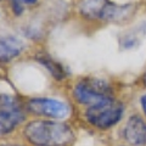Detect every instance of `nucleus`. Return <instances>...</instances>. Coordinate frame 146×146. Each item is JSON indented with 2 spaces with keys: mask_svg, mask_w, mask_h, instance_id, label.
I'll use <instances>...</instances> for the list:
<instances>
[{
  "mask_svg": "<svg viewBox=\"0 0 146 146\" xmlns=\"http://www.w3.org/2000/svg\"><path fill=\"white\" fill-rule=\"evenodd\" d=\"M25 136L35 146H70L74 133L66 123L52 121H33L25 128Z\"/></svg>",
  "mask_w": 146,
  "mask_h": 146,
  "instance_id": "f257e3e1",
  "label": "nucleus"
},
{
  "mask_svg": "<svg viewBox=\"0 0 146 146\" xmlns=\"http://www.w3.org/2000/svg\"><path fill=\"white\" fill-rule=\"evenodd\" d=\"M123 104L113 98L102 100L86 110V119L99 129H108L116 125L123 117Z\"/></svg>",
  "mask_w": 146,
  "mask_h": 146,
  "instance_id": "f03ea898",
  "label": "nucleus"
},
{
  "mask_svg": "<svg viewBox=\"0 0 146 146\" xmlns=\"http://www.w3.org/2000/svg\"><path fill=\"white\" fill-rule=\"evenodd\" d=\"M80 12L84 17L91 20H106L119 22L131 15V6H118L108 0H83L80 4Z\"/></svg>",
  "mask_w": 146,
  "mask_h": 146,
  "instance_id": "7ed1b4c3",
  "label": "nucleus"
},
{
  "mask_svg": "<svg viewBox=\"0 0 146 146\" xmlns=\"http://www.w3.org/2000/svg\"><path fill=\"white\" fill-rule=\"evenodd\" d=\"M26 118L23 105L12 95H0V135L9 134Z\"/></svg>",
  "mask_w": 146,
  "mask_h": 146,
  "instance_id": "20e7f679",
  "label": "nucleus"
},
{
  "mask_svg": "<svg viewBox=\"0 0 146 146\" xmlns=\"http://www.w3.org/2000/svg\"><path fill=\"white\" fill-rule=\"evenodd\" d=\"M77 101L85 105H95L112 96V90L107 83L96 78H85L77 83L73 90Z\"/></svg>",
  "mask_w": 146,
  "mask_h": 146,
  "instance_id": "39448f33",
  "label": "nucleus"
},
{
  "mask_svg": "<svg viewBox=\"0 0 146 146\" xmlns=\"http://www.w3.org/2000/svg\"><path fill=\"white\" fill-rule=\"evenodd\" d=\"M28 110L34 115L51 118H65L70 115V106L66 102L48 98H36L29 100Z\"/></svg>",
  "mask_w": 146,
  "mask_h": 146,
  "instance_id": "423d86ee",
  "label": "nucleus"
},
{
  "mask_svg": "<svg viewBox=\"0 0 146 146\" xmlns=\"http://www.w3.org/2000/svg\"><path fill=\"white\" fill-rule=\"evenodd\" d=\"M123 138L131 146H146V122L140 116H131L123 128Z\"/></svg>",
  "mask_w": 146,
  "mask_h": 146,
  "instance_id": "0eeeda50",
  "label": "nucleus"
},
{
  "mask_svg": "<svg viewBox=\"0 0 146 146\" xmlns=\"http://www.w3.org/2000/svg\"><path fill=\"white\" fill-rule=\"evenodd\" d=\"M25 49L23 42L13 35L0 36V62H9L17 57Z\"/></svg>",
  "mask_w": 146,
  "mask_h": 146,
  "instance_id": "6e6552de",
  "label": "nucleus"
},
{
  "mask_svg": "<svg viewBox=\"0 0 146 146\" xmlns=\"http://www.w3.org/2000/svg\"><path fill=\"white\" fill-rule=\"evenodd\" d=\"M38 61L42 63L43 66L46 67L49 72L51 73L56 79H62L63 77H65V70H63V67L60 63L52 61L50 57L45 56V55H42V56H38Z\"/></svg>",
  "mask_w": 146,
  "mask_h": 146,
  "instance_id": "1a4fd4ad",
  "label": "nucleus"
},
{
  "mask_svg": "<svg viewBox=\"0 0 146 146\" xmlns=\"http://www.w3.org/2000/svg\"><path fill=\"white\" fill-rule=\"evenodd\" d=\"M35 3H36V0H11L12 11L15 12V15L20 16L22 11H23L25 4H35Z\"/></svg>",
  "mask_w": 146,
  "mask_h": 146,
  "instance_id": "9d476101",
  "label": "nucleus"
},
{
  "mask_svg": "<svg viewBox=\"0 0 146 146\" xmlns=\"http://www.w3.org/2000/svg\"><path fill=\"white\" fill-rule=\"evenodd\" d=\"M141 106H143V110H144V113L146 115V95H144L143 98H141Z\"/></svg>",
  "mask_w": 146,
  "mask_h": 146,
  "instance_id": "9b49d317",
  "label": "nucleus"
},
{
  "mask_svg": "<svg viewBox=\"0 0 146 146\" xmlns=\"http://www.w3.org/2000/svg\"><path fill=\"white\" fill-rule=\"evenodd\" d=\"M144 83L146 84V73H145V76H144Z\"/></svg>",
  "mask_w": 146,
  "mask_h": 146,
  "instance_id": "f8f14e48",
  "label": "nucleus"
},
{
  "mask_svg": "<svg viewBox=\"0 0 146 146\" xmlns=\"http://www.w3.org/2000/svg\"><path fill=\"white\" fill-rule=\"evenodd\" d=\"M5 146H15V145H5Z\"/></svg>",
  "mask_w": 146,
  "mask_h": 146,
  "instance_id": "ddd939ff",
  "label": "nucleus"
}]
</instances>
